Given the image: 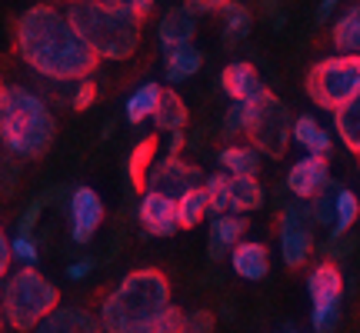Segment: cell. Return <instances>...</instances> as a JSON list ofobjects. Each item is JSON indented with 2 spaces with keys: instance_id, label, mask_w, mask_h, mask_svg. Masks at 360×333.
<instances>
[{
  "instance_id": "6da1fadb",
  "label": "cell",
  "mask_w": 360,
  "mask_h": 333,
  "mask_svg": "<svg viewBox=\"0 0 360 333\" xmlns=\"http://www.w3.org/2000/svg\"><path fill=\"white\" fill-rule=\"evenodd\" d=\"M17 53L34 74L53 84H80L94 77L97 57L87 51V44L77 37L74 24L67 20L64 11H57L51 4H34L20 13V20L13 27Z\"/></svg>"
},
{
  "instance_id": "7a4b0ae2",
  "label": "cell",
  "mask_w": 360,
  "mask_h": 333,
  "mask_svg": "<svg viewBox=\"0 0 360 333\" xmlns=\"http://www.w3.org/2000/svg\"><path fill=\"white\" fill-rule=\"evenodd\" d=\"M170 280L157 267L130 270L103 296L97 320L103 333H150L157 317L170 307Z\"/></svg>"
},
{
  "instance_id": "3957f363",
  "label": "cell",
  "mask_w": 360,
  "mask_h": 333,
  "mask_svg": "<svg viewBox=\"0 0 360 333\" xmlns=\"http://www.w3.org/2000/svg\"><path fill=\"white\" fill-rule=\"evenodd\" d=\"M57 120L44 97L20 84H7L0 97V147L13 160H40L53 147Z\"/></svg>"
},
{
  "instance_id": "277c9868",
  "label": "cell",
  "mask_w": 360,
  "mask_h": 333,
  "mask_svg": "<svg viewBox=\"0 0 360 333\" xmlns=\"http://www.w3.org/2000/svg\"><path fill=\"white\" fill-rule=\"evenodd\" d=\"M67 20L97 60H127L141 44L143 17L117 7L110 0H84L67 7Z\"/></svg>"
},
{
  "instance_id": "5b68a950",
  "label": "cell",
  "mask_w": 360,
  "mask_h": 333,
  "mask_svg": "<svg viewBox=\"0 0 360 333\" xmlns=\"http://www.w3.org/2000/svg\"><path fill=\"white\" fill-rule=\"evenodd\" d=\"M57 307H60V290L37 267H20L4 277L0 287L4 327L17 333H34Z\"/></svg>"
},
{
  "instance_id": "8992f818",
  "label": "cell",
  "mask_w": 360,
  "mask_h": 333,
  "mask_svg": "<svg viewBox=\"0 0 360 333\" xmlns=\"http://www.w3.org/2000/svg\"><path fill=\"white\" fill-rule=\"evenodd\" d=\"M360 93V57L357 53H334L323 57L307 70V97L321 110L334 114L337 107Z\"/></svg>"
},
{
  "instance_id": "52a82bcc",
  "label": "cell",
  "mask_w": 360,
  "mask_h": 333,
  "mask_svg": "<svg viewBox=\"0 0 360 333\" xmlns=\"http://www.w3.org/2000/svg\"><path fill=\"white\" fill-rule=\"evenodd\" d=\"M247 107V143L257 150L260 157H283L287 143H290V130H294V117L287 110V103L277 100L274 93H260L254 103Z\"/></svg>"
},
{
  "instance_id": "ba28073f",
  "label": "cell",
  "mask_w": 360,
  "mask_h": 333,
  "mask_svg": "<svg viewBox=\"0 0 360 333\" xmlns=\"http://www.w3.org/2000/svg\"><path fill=\"white\" fill-rule=\"evenodd\" d=\"M310 294V327L314 333H334L340 323V300H344V277L334 260H323L307 277Z\"/></svg>"
},
{
  "instance_id": "9c48e42d",
  "label": "cell",
  "mask_w": 360,
  "mask_h": 333,
  "mask_svg": "<svg viewBox=\"0 0 360 333\" xmlns=\"http://www.w3.org/2000/svg\"><path fill=\"white\" fill-rule=\"evenodd\" d=\"M281 256L287 267H304L314 254V220L307 204H287L281 210Z\"/></svg>"
},
{
  "instance_id": "30bf717a",
  "label": "cell",
  "mask_w": 360,
  "mask_h": 333,
  "mask_svg": "<svg viewBox=\"0 0 360 333\" xmlns=\"http://www.w3.org/2000/svg\"><path fill=\"white\" fill-rule=\"evenodd\" d=\"M67 217H70V240L74 244H90L97 230H101L103 217V200L94 187H74L70 200H67Z\"/></svg>"
},
{
  "instance_id": "8fae6325",
  "label": "cell",
  "mask_w": 360,
  "mask_h": 333,
  "mask_svg": "<svg viewBox=\"0 0 360 333\" xmlns=\"http://www.w3.org/2000/svg\"><path fill=\"white\" fill-rule=\"evenodd\" d=\"M193 187H204V177L200 170L180 157H160L154 160L150 174H147V190H157V193H167V197H184L187 190Z\"/></svg>"
},
{
  "instance_id": "7c38bea8",
  "label": "cell",
  "mask_w": 360,
  "mask_h": 333,
  "mask_svg": "<svg viewBox=\"0 0 360 333\" xmlns=\"http://www.w3.org/2000/svg\"><path fill=\"white\" fill-rule=\"evenodd\" d=\"M327 183H330V164H327V157L304 154L287 170V190L294 193L300 204H310L317 193L327 190Z\"/></svg>"
},
{
  "instance_id": "4fadbf2b",
  "label": "cell",
  "mask_w": 360,
  "mask_h": 333,
  "mask_svg": "<svg viewBox=\"0 0 360 333\" xmlns=\"http://www.w3.org/2000/svg\"><path fill=\"white\" fill-rule=\"evenodd\" d=\"M137 220L147 237H174L180 230L177 227V200L167 193L143 190L141 204H137Z\"/></svg>"
},
{
  "instance_id": "5bb4252c",
  "label": "cell",
  "mask_w": 360,
  "mask_h": 333,
  "mask_svg": "<svg viewBox=\"0 0 360 333\" xmlns=\"http://www.w3.org/2000/svg\"><path fill=\"white\" fill-rule=\"evenodd\" d=\"M220 87H224V93H227L233 103H254L260 93H267V87H264V80H260V74H257V67L247 64V60H233V64L224 67Z\"/></svg>"
},
{
  "instance_id": "9a60e30c",
  "label": "cell",
  "mask_w": 360,
  "mask_h": 333,
  "mask_svg": "<svg viewBox=\"0 0 360 333\" xmlns=\"http://www.w3.org/2000/svg\"><path fill=\"white\" fill-rule=\"evenodd\" d=\"M247 233V220L237 217V214H224V217L210 220V233H207V250H210V260H220V256H231V250Z\"/></svg>"
},
{
  "instance_id": "2e32d148",
  "label": "cell",
  "mask_w": 360,
  "mask_h": 333,
  "mask_svg": "<svg viewBox=\"0 0 360 333\" xmlns=\"http://www.w3.org/2000/svg\"><path fill=\"white\" fill-rule=\"evenodd\" d=\"M34 333H103L97 313L87 307H57Z\"/></svg>"
},
{
  "instance_id": "e0dca14e",
  "label": "cell",
  "mask_w": 360,
  "mask_h": 333,
  "mask_svg": "<svg viewBox=\"0 0 360 333\" xmlns=\"http://www.w3.org/2000/svg\"><path fill=\"white\" fill-rule=\"evenodd\" d=\"M231 267L240 280H264L270 273V250L257 240H240L231 250Z\"/></svg>"
},
{
  "instance_id": "ac0fdd59",
  "label": "cell",
  "mask_w": 360,
  "mask_h": 333,
  "mask_svg": "<svg viewBox=\"0 0 360 333\" xmlns=\"http://www.w3.org/2000/svg\"><path fill=\"white\" fill-rule=\"evenodd\" d=\"M197 34V17L187 13L184 7H174L160 17V24H157V40H160V47L164 53L174 51V47H187Z\"/></svg>"
},
{
  "instance_id": "d6986e66",
  "label": "cell",
  "mask_w": 360,
  "mask_h": 333,
  "mask_svg": "<svg viewBox=\"0 0 360 333\" xmlns=\"http://www.w3.org/2000/svg\"><path fill=\"white\" fill-rule=\"evenodd\" d=\"M290 141L297 147H304V154H314V157H327L330 147H334V137L321 127V120L310 114H300L294 117V130H290Z\"/></svg>"
},
{
  "instance_id": "ffe728a7",
  "label": "cell",
  "mask_w": 360,
  "mask_h": 333,
  "mask_svg": "<svg viewBox=\"0 0 360 333\" xmlns=\"http://www.w3.org/2000/svg\"><path fill=\"white\" fill-rule=\"evenodd\" d=\"M200 67H204V53L197 51L193 44L174 47V51L164 53V77H167V84H184V80L197 77Z\"/></svg>"
},
{
  "instance_id": "44dd1931",
  "label": "cell",
  "mask_w": 360,
  "mask_h": 333,
  "mask_svg": "<svg viewBox=\"0 0 360 333\" xmlns=\"http://www.w3.org/2000/svg\"><path fill=\"white\" fill-rule=\"evenodd\" d=\"M157 124V130H164V133H177V130H187V120H191V110H187V103L180 93L174 90H160V100H157V110L150 117Z\"/></svg>"
},
{
  "instance_id": "7402d4cb",
  "label": "cell",
  "mask_w": 360,
  "mask_h": 333,
  "mask_svg": "<svg viewBox=\"0 0 360 333\" xmlns=\"http://www.w3.org/2000/svg\"><path fill=\"white\" fill-rule=\"evenodd\" d=\"M217 160L227 177H257L264 157H260L250 143H227V147L220 150Z\"/></svg>"
},
{
  "instance_id": "603a6c76",
  "label": "cell",
  "mask_w": 360,
  "mask_h": 333,
  "mask_svg": "<svg viewBox=\"0 0 360 333\" xmlns=\"http://www.w3.org/2000/svg\"><path fill=\"white\" fill-rule=\"evenodd\" d=\"M227 193H231V214L237 217L264 207V187L257 177H227Z\"/></svg>"
},
{
  "instance_id": "cb8c5ba5",
  "label": "cell",
  "mask_w": 360,
  "mask_h": 333,
  "mask_svg": "<svg viewBox=\"0 0 360 333\" xmlns=\"http://www.w3.org/2000/svg\"><path fill=\"white\" fill-rule=\"evenodd\" d=\"M334 130L350 154H360V93L334 110Z\"/></svg>"
},
{
  "instance_id": "d4e9b609",
  "label": "cell",
  "mask_w": 360,
  "mask_h": 333,
  "mask_svg": "<svg viewBox=\"0 0 360 333\" xmlns=\"http://www.w3.org/2000/svg\"><path fill=\"white\" fill-rule=\"evenodd\" d=\"M160 84H154V80H147V84H141V87L134 90L127 97V103H124V114H127V124H143V120H150L157 110V100H160Z\"/></svg>"
},
{
  "instance_id": "484cf974",
  "label": "cell",
  "mask_w": 360,
  "mask_h": 333,
  "mask_svg": "<svg viewBox=\"0 0 360 333\" xmlns=\"http://www.w3.org/2000/svg\"><path fill=\"white\" fill-rule=\"evenodd\" d=\"M204 217H210V200H207L204 187H193L184 197H177V227L180 230H193L200 227Z\"/></svg>"
},
{
  "instance_id": "4316f807",
  "label": "cell",
  "mask_w": 360,
  "mask_h": 333,
  "mask_svg": "<svg viewBox=\"0 0 360 333\" xmlns=\"http://www.w3.org/2000/svg\"><path fill=\"white\" fill-rule=\"evenodd\" d=\"M157 160V137H143L137 141V147L130 150L127 157V174H130V183H134V190H147V174H150V166Z\"/></svg>"
},
{
  "instance_id": "83f0119b",
  "label": "cell",
  "mask_w": 360,
  "mask_h": 333,
  "mask_svg": "<svg viewBox=\"0 0 360 333\" xmlns=\"http://www.w3.org/2000/svg\"><path fill=\"white\" fill-rule=\"evenodd\" d=\"M360 217V200L357 193L347 190V187H340L334 190V227H330V240H340V237H347V230L357 223Z\"/></svg>"
},
{
  "instance_id": "f1b7e54d",
  "label": "cell",
  "mask_w": 360,
  "mask_h": 333,
  "mask_svg": "<svg viewBox=\"0 0 360 333\" xmlns=\"http://www.w3.org/2000/svg\"><path fill=\"white\" fill-rule=\"evenodd\" d=\"M334 47H337V53H357L360 57V4H354L347 13L337 17Z\"/></svg>"
},
{
  "instance_id": "f546056e",
  "label": "cell",
  "mask_w": 360,
  "mask_h": 333,
  "mask_svg": "<svg viewBox=\"0 0 360 333\" xmlns=\"http://www.w3.org/2000/svg\"><path fill=\"white\" fill-rule=\"evenodd\" d=\"M250 24H254V20H250V11L231 0V7L224 11V40H227V44L244 40L247 34H250Z\"/></svg>"
},
{
  "instance_id": "4dcf8cb0",
  "label": "cell",
  "mask_w": 360,
  "mask_h": 333,
  "mask_svg": "<svg viewBox=\"0 0 360 333\" xmlns=\"http://www.w3.org/2000/svg\"><path fill=\"white\" fill-rule=\"evenodd\" d=\"M207 200H210V217L231 214V193H227V174H210L204 180Z\"/></svg>"
},
{
  "instance_id": "1f68e13d",
  "label": "cell",
  "mask_w": 360,
  "mask_h": 333,
  "mask_svg": "<svg viewBox=\"0 0 360 333\" xmlns=\"http://www.w3.org/2000/svg\"><path fill=\"white\" fill-rule=\"evenodd\" d=\"M307 210H310L314 227H334V190L317 193V197L307 204Z\"/></svg>"
},
{
  "instance_id": "d6a6232c",
  "label": "cell",
  "mask_w": 360,
  "mask_h": 333,
  "mask_svg": "<svg viewBox=\"0 0 360 333\" xmlns=\"http://www.w3.org/2000/svg\"><path fill=\"white\" fill-rule=\"evenodd\" d=\"M11 260L13 263H20V267H37L40 260V250H37V240L34 237H13L11 240Z\"/></svg>"
},
{
  "instance_id": "836d02e7",
  "label": "cell",
  "mask_w": 360,
  "mask_h": 333,
  "mask_svg": "<svg viewBox=\"0 0 360 333\" xmlns=\"http://www.w3.org/2000/svg\"><path fill=\"white\" fill-rule=\"evenodd\" d=\"M94 100H97V84H94V77L74 84V90H70V107H74V110H90Z\"/></svg>"
},
{
  "instance_id": "e575fe53",
  "label": "cell",
  "mask_w": 360,
  "mask_h": 333,
  "mask_svg": "<svg viewBox=\"0 0 360 333\" xmlns=\"http://www.w3.org/2000/svg\"><path fill=\"white\" fill-rule=\"evenodd\" d=\"M180 333H214V313H210V310L184 313V327H180Z\"/></svg>"
},
{
  "instance_id": "d590c367",
  "label": "cell",
  "mask_w": 360,
  "mask_h": 333,
  "mask_svg": "<svg viewBox=\"0 0 360 333\" xmlns=\"http://www.w3.org/2000/svg\"><path fill=\"white\" fill-rule=\"evenodd\" d=\"M44 207H47V197H34L30 204H27V210L20 214V237H30L34 233V227H37V220H40V214H44Z\"/></svg>"
},
{
  "instance_id": "8d00e7d4",
  "label": "cell",
  "mask_w": 360,
  "mask_h": 333,
  "mask_svg": "<svg viewBox=\"0 0 360 333\" xmlns=\"http://www.w3.org/2000/svg\"><path fill=\"white\" fill-rule=\"evenodd\" d=\"M244 130H247V107L244 103H233L227 110V117H224V133L227 137H240Z\"/></svg>"
},
{
  "instance_id": "74e56055",
  "label": "cell",
  "mask_w": 360,
  "mask_h": 333,
  "mask_svg": "<svg viewBox=\"0 0 360 333\" xmlns=\"http://www.w3.org/2000/svg\"><path fill=\"white\" fill-rule=\"evenodd\" d=\"M180 327H184V310L170 303V307L157 317V323H154V330L150 333H180Z\"/></svg>"
},
{
  "instance_id": "f35d334b",
  "label": "cell",
  "mask_w": 360,
  "mask_h": 333,
  "mask_svg": "<svg viewBox=\"0 0 360 333\" xmlns=\"http://www.w3.org/2000/svg\"><path fill=\"white\" fill-rule=\"evenodd\" d=\"M231 7V0H184V11L187 13H224Z\"/></svg>"
},
{
  "instance_id": "ab89813d",
  "label": "cell",
  "mask_w": 360,
  "mask_h": 333,
  "mask_svg": "<svg viewBox=\"0 0 360 333\" xmlns=\"http://www.w3.org/2000/svg\"><path fill=\"white\" fill-rule=\"evenodd\" d=\"M90 273H94V260H90V256H84V260L67 267V277H70V280H87Z\"/></svg>"
},
{
  "instance_id": "60d3db41",
  "label": "cell",
  "mask_w": 360,
  "mask_h": 333,
  "mask_svg": "<svg viewBox=\"0 0 360 333\" xmlns=\"http://www.w3.org/2000/svg\"><path fill=\"white\" fill-rule=\"evenodd\" d=\"M110 4L124 7V11H130V13H137V17H147L150 7H154V0H110Z\"/></svg>"
},
{
  "instance_id": "b9f144b4",
  "label": "cell",
  "mask_w": 360,
  "mask_h": 333,
  "mask_svg": "<svg viewBox=\"0 0 360 333\" xmlns=\"http://www.w3.org/2000/svg\"><path fill=\"white\" fill-rule=\"evenodd\" d=\"M11 237L4 233V227H0V280L7 277V270H11Z\"/></svg>"
},
{
  "instance_id": "7bdbcfd3",
  "label": "cell",
  "mask_w": 360,
  "mask_h": 333,
  "mask_svg": "<svg viewBox=\"0 0 360 333\" xmlns=\"http://www.w3.org/2000/svg\"><path fill=\"white\" fill-rule=\"evenodd\" d=\"M187 147V133L177 130V133H167V154L164 157H180V150Z\"/></svg>"
},
{
  "instance_id": "ee69618b",
  "label": "cell",
  "mask_w": 360,
  "mask_h": 333,
  "mask_svg": "<svg viewBox=\"0 0 360 333\" xmlns=\"http://www.w3.org/2000/svg\"><path fill=\"white\" fill-rule=\"evenodd\" d=\"M350 247H354V240H347V237H340V240H330V244L323 247V250H327V254H330V256L337 260V256H347Z\"/></svg>"
},
{
  "instance_id": "f6af8a7d",
  "label": "cell",
  "mask_w": 360,
  "mask_h": 333,
  "mask_svg": "<svg viewBox=\"0 0 360 333\" xmlns=\"http://www.w3.org/2000/svg\"><path fill=\"white\" fill-rule=\"evenodd\" d=\"M337 4H340V0H321V7H317V20H330V13L337 11Z\"/></svg>"
},
{
  "instance_id": "bcb514c9",
  "label": "cell",
  "mask_w": 360,
  "mask_h": 333,
  "mask_svg": "<svg viewBox=\"0 0 360 333\" xmlns=\"http://www.w3.org/2000/svg\"><path fill=\"white\" fill-rule=\"evenodd\" d=\"M4 90H7V84H4V80H0V97H4Z\"/></svg>"
},
{
  "instance_id": "7dc6e473",
  "label": "cell",
  "mask_w": 360,
  "mask_h": 333,
  "mask_svg": "<svg viewBox=\"0 0 360 333\" xmlns=\"http://www.w3.org/2000/svg\"><path fill=\"white\" fill-rule=\"evenodd\" d=\"M70 4H84V0H67V7H70Z\"/></svg>"
},
{
  "instance_id": "c3c4849f",
  "label": "cell",
  "mask_w": 360,
  "mask_h": 333,
  "mask_svg": "<svg viewBox=\"0 0 360 333\" xmlns=\"http://www.w3.org/2000/svg\"><path fill=\"white\" fill-rule=\"evenodd\" d=\"M0 333H4V317H0Z\"/></svg>"
},
{
  "instance_id": "681fc988",
  "label": "cell",
  "mask_w": 360,
  "mask_h": 333,
  "mask_svg": "<svg viewBox=\"0 0 360 333\" xmlns=\"http://www.w3.org/2000/svg\"><path fill=\"white\" fill-rule=\"evenodd\" d=\"M287 333H297V330H287Z\"/></svg>"
}]
</instances>
